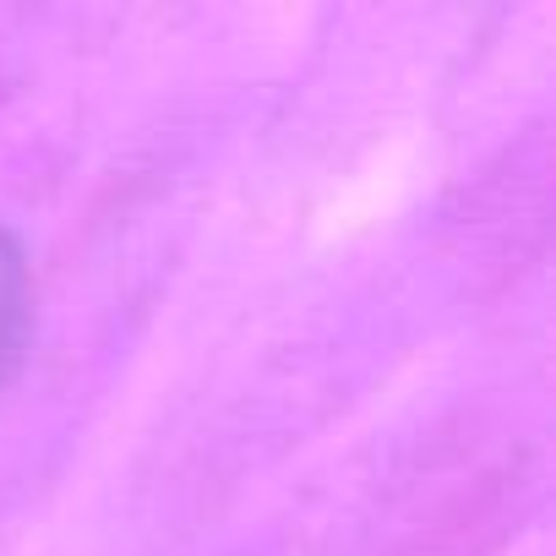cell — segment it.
Returning <instances> with one entry per match:
<instances>
[{
    "label": "cell",
    "instance_id": "6da1fadb",
    "mask_svg": "<svg viewBox=\"0 0 556 556\" xmlns=\"http://www.w3.org/2000/svg\"><path fill=\"white\" fill-rule=\"evenodd\" d=\"M28 323H34V267H28L23 240L12 229H0V382L23 361Z\"/></svg>",
    "mask_w": 556,
    "mask_h": 556
}]
</instances>
